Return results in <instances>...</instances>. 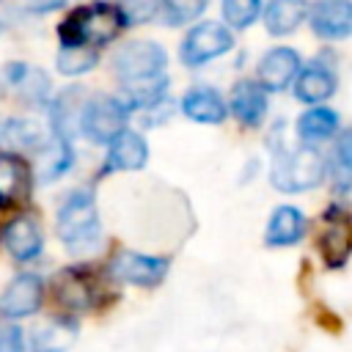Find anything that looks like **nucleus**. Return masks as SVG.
<instances>
[{
	"label": "nucleus",
	"instance_id": "obj_6",
	"mask_svg": "<svg viewBox=\"0 0 352 352\" xmlns=\"http://www.w3.org/2000/svg\"><path fill=\"white\" fill-rule=\"evenodd\" d=\"M234 47L231 28L223 22H198L182 41L179 58L184 66H204L206 60H214L226 55Z\"/></svg>",
	"mask_w": 352,
	"mask_h": 352
},
{
	"label": "nucleus",
	"instance_id": "obj_5",
	"mask_svg": "<svg viewBox=\"0 0 352 352\" xmlns=\"http://www.w3.org/2000/svg\"><path fill=\"white\" fill-rule=\"evenodd\" d=\"M165 66H168V52L154 41H129L118 47L113 55V72L121 80V85L162 77Z\"/></svg>",
	"mask_w": 352,
	"mask_h": 352
},
{
	"label": "nucleus",
	"instance_id": "obj_2",
	"mask_svg": "<svg viewBox=\"0 0 352 352\" xmlns=\"http://www.w3.org/2000/svg\"><path fill=\"white\" fill-rule=\"evenodd\" d=\"M324 160L314 146H297L289 148L283 146V140H275V151H272V168H270V182L275 190L280 192H305L314 190L322 179H324Z\"/></svg>",
	"mask_w": 352,
	"mask_h": 352
},
{
	"label": "nucleus",
	"instance_id": "obj_24",
	"mask_svg": "<svg viewBox=\"0 0 352 352\" xmlns=\"http://www.w3.org/2000/svg\"><path fill=\"white\" fill-rule=\"evenodd\" d=\"M55 289H58V300L69 308L82 311V308L91 305V280L80 270H63L58 275Z\"/></svg>",
	"mask_w": 352,
	"mask_h": 352
},
{
	"label": "nucleus",
	"instance_id": "obj_25",
	"mask_svg": "<svg viewBox=\"0 0 352 352\" xmlns=\"http://www.w3.org/2000/svg\"><path fill=\"white\" fill-rule=\"evenodd\" d=\"M8 82L14 88H19V94L28 99V102H44L47 91H50V80L44 72L38 69H30L25 63H11L8 66Z\"/></svg>",
	"mask_w": 352,
	"mask_h": 352
},
{
	"label": "nucleus",
	"instance_id": "obj_10",
	"mask_svg": "<svg viewBox=\"0 0 352 352\" xmlns=\"http://www.w3.org/2000/svg\"><path fill=\"white\" fill-rule=\"evenodd\" d=\"M300 72H302V60H300L297 50H292V47H272L258 60L256 80H258V85L264 91H283L286 85H292L297 80Z\"/></svg>",
	"mask_w": 352,
	"mask_h": 352
},
{
	"label": "nucleus",
	"instance_id": "obj_14",
	"mask_svg": "<svg viewBox=\"0 0 352 352\" xmlns=\"http://www.w3.org/2000/svg\"><path fill=\"white\" fill-rule=\"evenodd\" d=\"M336 85H338V80L330 66L311 63V66H302V72L294 80V99L319 107L322 102H327L336 94Z\"/></svg>",
	"mask_w": 352,
	"mask_h": 352
},
{
	"label": "nucleus",
	"instance_id": "obj_23",
	"mask_svg": "<svg viewBox=\"0 0 352 352\" xmlns=\"http://www.w3.org/2000/svg\"><path fill=\"white\" fill-rule=\"evenodd\" d=\"M327 170H330L336 192H349L352 190V129H344L336 138Z\"/></svg>",
	"mask_w": 352,
	"mask_h": 352
},
{
	"label": "nucleus",
	"instance_id": "obj_33",
	"mask_svg": "<svg viewBox=\"0 0 352 352\" xmlns=\"http://www.w3.org/2000/svg\"><path fill=\"white\" fill-rule=\"evenodd\" d=\"M0 30H3V25H0Z\"/></svg>",
	"mask_w": 352,
	"mask_h": 352
},
{
	"label": "nucleus",
	"instance_id": "obj_1",
	"mask_svg": "<svg viewBox=\"0 0 352 352\" xmlns=\"http://www.w3.org/2000/svg\"><path fill=\"white\" fill-rule=\"evenodd\" d=\"M124 25H129V16L116 3H99L96 0L91 6H80L58 28L60 47H91V50H99L107 41H113L121 33Z\"/></svg>",
	"mask_w": 352,
	"mask_h": 352
},
{
	"label": "nucleus",
	"instance_id": "obj_17",
	"mask_svg": "<svg viewBox=\"0 0 352 352\" xmlns=\"http://www.w3.org/2000/svg\"><path fill=\"white\" fill-rule=\"evenodd\" d=\"M182 113L198 124H223L226 116H228V107L223 102V96L214 91V88H206V85H198V88H190L182 99Z\"/></svg>",
	"mask_w": 352,
	"mask_h": 352
},
{
	"label": "nucleus",
	"instance_id": "obj_22",
	"mask_svg": "<svg viewBox=\"0 0 352 352\" xmlns=\"http://www.w3.org/2000/svg\"><path fill=\"white\" fill-rule=\"evenodd\" d=\"M0 140L14 151H41L50 140H44V126L33 118H11L0 129Z\"/></svg>",
	"mask_w": 352,
	"mask_h": 352
},
{
	"label": "nucleus",
	"instance_id": "obj_9",
	"mask_svg": "<svg viewBox=\"0 0 352 352\" xmlns=\"http://www.w3.org/2000/svg\"><path fill=\"white\" fill-rule=\"evenodd\" d=\"M311 30L324 41L352 36V0H316L308 14Z\"/></svg>",
	"mask_w": 352,
	"mask_h": 352
},
{
	"label": "nucleus",
	"instance_id": "obj_32",
	"mask_svg": "<svg viewBox=\"0 0 352 352\" xmlns=\"http://www.w3.org/2000/svg\"><path fill=\"white\" fill-rule=\"evenodd\" d=\"M99 3H113V0H99Z\"/></svg>",
	"mask_w": 352,
	"mask_h": 352
},
{
	"label": "nucleus",
	"instance_id": "obj_21",
	"mask_svg": "<svg viewBox=\"0 0 352 352\" xmlns=\"http://www.w3.org/2000/svg\"><path fill=\"white\" fill-rule=\"evenodd\" d=\"M77 341V324L72 319H50L30 333L33 352H66Z\"/></svg>",
	"mask_w": 352,
	"mask_h": 352
},
{
	"label": "nucleus",
	"instance_id": "obj_31",
	"mask_svg": "<svg viewBox=\"0 0 352 352\" xmlns=\"http://www.w3.org/2000/svg\"><path fill=\"white\" fill-rule=\"evenodd\" d=\"M66 0H22V6L33 14H50V11H58Z\"/></svg>",
	"mask_w": 352,
	"mask_h": 352
},
{
	"label": "nucleus",
	"instance_id": "obj_8",
	"mask_svg": "<svg viewBox=\"0 0 352 352\" xmlns=\"http://www.w3.org/2000/svg\"><path fill=\"white\" fill-rule=\"evenodd\" d=\"M44 300V283L33 272L16 275L0 294V316L6 319H22L41 308Z\"/></svg>",
	"mask_w": 352,
	"mask_h": 352
},
{
	"label": "nucleus",
	"instance_id": "obj_18",
	"mask_svg": "<svg viewBox=\"0 0 352 352\" xmlns=\"http://www.w3.org/2000/svg\"><path fill=\"white\" fill-rule=\"evenodd\" d=\"M308 0H270L264 6V28L272 36H289L308 19Z\"/></svg>",
	"mask_w": 352,
	"mask_h": 352
},
{
	"label": "nucleus",
	"instance_id": "obj_12",
	"mask_svg": "<svg viewBox=\"0 0 352 352\" xmlns=\"http://www.w3.org/2000/svg\"><path fill=\"white\" fill-rule=\"evenodd\" d=\"M3 248L16 258V261H33L41 248H44V236L36 226V220L30 217H14L3 226Z\"/></svg>",
	"mask_w": 352,
	"mask_h": 352
},
{
	"label": "nucleus",
	"instance_id": "obj_20",
	"mask_svg": "<svg viewBox=\"0 0 352 352\" xmlns=\"http://www.w3.org/2000/svg\"><path fill=\"white\" fill-rule=\"evenodd\" d=\"M38 154H41L38 157V182H44V184L60 179L74 162L72 140H69V135H60V132H52L50 143Z\"/></svg>",
	"mask_w": 352,
	"mask_h": 352
},
{
	"label": "nucleus",
	"instance_id": "obj_15",
	"mask_svg": "<svg viewBox=\"0 0 352 352\" xmlns=\"http://www.w3.org/2000/svg\"><path fill=\"white\" fill-rule=\"evenodd\" d=\"M305 214L297 209V206H278L272 214H270V223H267V231H264V242L270 248H289V245H297L302 236H305Z\"/></svg>",
	"mask_w": 352,
	"mask_h": 352
},
{
	"label": "nucleus",
	"instance_id": "obj_28",
	"mask_svg": "<svg viewBox=\"0 0 352 352\" xmlns=\"http://www.w3.org/2000/svg\"><path fill=\"white\" fill-rule=\"evenodd\" d=\"M209 0H160V16L165 25H187L206 11Z\"/></svg>",
	"mask_w": 352,
	"mask_h": 352
},
{
	"label": "nucleus",
	"instance_id": "obj_16",
	"mask_svg": "<svg viewBox=\"0 0 352 352\" xmlns=\"http://www.w3.org/2000/svg\"><path fill=\"white\" fill-rule=\"evenodd\" d=\"M148 160V143L140 132L124 129L113 143H107V168L110 170H140Z\"/></svg>",
	"mask_w": 352,
	"mask_h": 352
},
{
	"label": "nucleus",
	"instance_id": "obj_4",
	"mask_svg": "<svg viewBox=\"0 0 352 352\" xmlns=\"http://www.w3.org/2000/svg\"><path fill=\"white\" fill-rule=\"evenodd\" d=\"M129 104L118 96L110 94H94L82 107H80V132L91 143H113L129 121Z\"/></svg>",
	"mask_w": 352,
	"mask_h": 352
},
{
	"label": "nucleus",
	"instance_id": "obj_19",
	"mask_svg": "<svg viewBox=\"0 0 352 352\" xmlns=\"http://www.w3.org/2000/svg\"><path fill=\"white\" fill-rule=\"evenodd\" d=\"M338 124H341L338 113L319 104V107L305 110V113L297 118V138H300L302 146H314V148H316L319 143L330 140V138L338 132Z\"/></svg>",
	"mask_w": 352,
	"mask_h": 352
},
{
	"label": "nucleus",
	"instance_id": "obj_30",
	"mask_svg": "<svg viewBox=\"0 0 352 352\" xmlns=\"http://www.w3.org/2000/svg\"><path fill=\"white\" fill-rule=\"evenodd\" d=\"M0 352H28L25 333L16 324H0Z\"/></svg>",
	"mask_w": 352,
	"mask_h": 352
},
{
	"label": "nucleus",
	"instance_id": "obj_26",
	"mask_svg": "<svg viewBox=\"0 0 352 352\" xmlns=\"http://www.w3.org/2000/svg\"><path fill=\"white\" fill-rule=\"evenodd\" d=\"M22 190H25V162L11 151H0V206L19 198Z\"/></svg>",
	"mask_w": 352,
	"mask_h": 352
},
{
	"label": "nucleus",
	"instance_id": "obj_7",
	"mask_svg": "<svg viewBox=\"0 0 352 352\" xmlns=\"http://www.w3.org/2000/svg\"><path fill=\"white\" fill-rule=\"evenodd\" d=\"M168 272V258L162 256H146V253H132L121 250L110 261V275L132 283V286H157Z\"/></svg>",
	"mask_w": 352,
	"mask_h": 352
},
{
	"label": "nucleus",
	"instance_id": "obj_13",
	"mask_svg": "<svg viewBox=\"0 0 352 352\" xmlns=\"http://www.w3.org/2000/svg\"><path fill=\"white\" fill-rule=\"evenodd\" d=\"M228 110L234 118L245 126H258L267 116V91L258 85V80H239L231 88Z\"/></svg>",
	"mask_w": 352,
	"mask_h": 352
},
{
	"label": "nucleus",
	"instance_id": "obj_11",
	"mask_svg": "<svg viewBox=\"0 0 352 352\" xmlns=\"http://www.w3.org/2000/svg\"><path fill=\"white\" fill-rule=\"evenodd\" d=\"M319 253L327 267H341L352 253V220L341 209L324 214V231L319 236Z\"/></svg>",
	"mask_w": 352,
	"mask_h": 352
},
{
	"label": "nucleus",
	"instance_id": "obj_29",
	"mask_svg": "<svg viewBox=\"0 0 352 352\" xmlns=\"http://www.w3.org/2000/svg\"><path fill=\"white\" fill-rule=\"evenodd\" d=\"M261 14V0H223V22L234 30L250 28Z\"/></svg>",
	"mask_w": 352,
	"mask_h": 352
},
{
	"label": "nucleus",
	"instance_id": "obj_27",
	"mask_svg": "<svg viewBox=\"0 0 352 352\" xmlns=\"http://www.w3.org/2000/svg\"><path fill=\"white\" fill-rule=\"evenodd\" d=\"M99 52L91 47H60L58 50V72L66 77H77L85 74L96 66Z\"/></svg>",
	"mask_w": 352,
	"mask_h": 352
},
{
	"label": "nucleus",
	"instance_id": "obj_3",
	"mask_svg": "<svg viewBox=\"0 0 352 352\" xmlns=\"http://www.w3.org/2000/svg\"><path fill=\"white\" fill-rule=\"evenodd\" d=\"M58 236L60 242L80 253L99 242V214L94 195L88 190H74L66 195V201L58 209Z\"/></svg>",
	"mask_w": 352,
	"mask_h": 352
}]
</instances>
